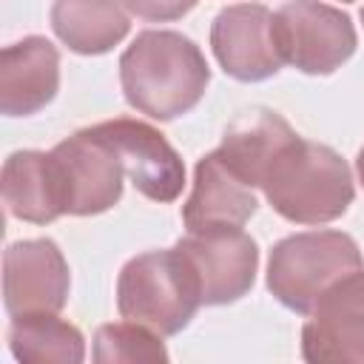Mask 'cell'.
Listing matches in <instances>:
<instances>
[{
    "instance_id": "11",
    "label": "cell",
    "mask_w": 364,
    "mask_h": 364,
    "mask_svg": "<svg viewBox=\"0 0 364 364\" xmlns=\"http://www.w3.org/2000/svg\"><path fill=\"white\" fill-rule=\"evenodd\" d=\"M210 48L225 74L242 82H259L282 68L273 37V14L262 3H236L216 14Z\"/></svg>"
},
{
    "instance_id": "16",
    "label": "cell",
    "mask_w": 364,
    "mask_h": 364,
    "mask_svg": "<svg viewBox=\"0 0 364 364\" xmlns=\"http://www.w3.org/2000/svg\"><path fill=\"white\" fill-rule=\"evenodd\" d=\"M51 26L77 54H105L131 28L122 0H54Z\"/></svg>"
},
{
    "instance_id": "3",
    "label": "cell",
    "mask_w": 364,
    "mask_h": 364,
    "mask_svg": "<svg viewBox=\"0 0 364 364\" xmlns=\"http://www.w3.org/2000/svg\"><path fill=\"white\" fill-rule=\"evenodd\" d=\"M202 307V287L188 256L173 245L134 256L117 279V310L122 318L173 336Z\"/></svg>"
},
{
    "instance_id": "17",
    "label": "cell",
    "mask_w": 364,
    "mask_h": 364,
    "mask_svg": "<svg viewBox=\"0 0 364 364\" xmlns=\"http://www.w3.org/2000/svg\"><path fill=\"white\" fill-rule=\"evenodd\" d=\"M11 355L23 364H80L85 358L82 333L57 313L14 316L9 327Z\"/></svg>"
},
{
    "instance_id": "4",
    "label": "cell",
    "mask_w": 364,
    "mask_h": 364,
    "mask_svg": "<svg viewBox=\"0 0 364 364\" xmlns=\"http://www.w3.org/2000/svg\"><path fill=\"white\" fill-rule=\"evenodd\" d=\"M364 267L358 245L341 230H307L282 239L270 250L267 287L270 293L296 313H310L347 273Z\"/></svg>"
},
{
    "instance_id": "22",
    "label": "cell",
    "mask_w": 364,
    "mask_h": 364,
    "mask_svg": "<svg viewBox=\"0 0 364 364\" xmlns=\"http://www.w3.org/2000/svg\"><path fill=\"white\" fill-rule=\"evenodd\" d=\"M344 3H350V0H344Z\"/></svg>"
},
{
    "instance_id": "8",
    "label": "cell",
    "mask_w": 364,
    "mask_h": 364,
    "mask_svg": "<svg viewBox=\"0 0 364 364\" xmlns=\"http://www.w3.org/2000/svg\"><path fill=\"white\" fill-rule=\"evenodd\" d=\"M48 154L57 168L65 213L94 216L119 202L125 171L119 159L88 128L71 134Z\"/></svg>"
},
{
    "instance_id": "2",
    "label": "cell",
    "mask_w": 364,
    "mask_h": 364,
    "mask_svg": "<svg viewBox=\"0 0 364 364\" xmlns=\"http://www.w3.org/2000/svg\"><path fill=\"white\" fill-rule=\"evenodd\" d=\"M262 191L270 208L287 222L324 225L350 208L353 176L333 148L296 136L273 159Z\"/></svg>"
},
{
    "instance_id": "7",
    "label": "cell",
    "mask_w": 364,
    "mask_h": 364,
    "mask_svg": "<svg viewBox=\"0 0 364 364\" xmlns=\"http://www.w3.org/2000/svg\"><path fill=\"white\" fill-rule=\"evenodd\" d=\"M301 355L313 364H364V267L316 301L301 330Z\"/></svg>"
},
{
    "instance_id": "13",
    "label": "cell",
    "mask_w": 364,
    "mask_h": 364,
    "mask_svg": "<svg viewBox=\"0 0 364 364\" xmlns=\"http://www.w3.org/2000/svg\"><path fill=\"white\" fill-rule=\"evenodd\" d=\"M256 193L247 182H242L219 151H210L196 162L193 188L182 208V222L188 230L202 228H242L256 213Z\"/></svg>"
},
{
    "instance_id": "21",
    "label": "cell",
    "mask_w": 364,
    "mask_h": 364,
    "mask_svg": "<svg viewBox=\"0 0 364 364\" xmlns=\"http://www.w3.org/2000/svg\"><path fill=\"white\" fill-rule=\"evenodd\" d=\"M361 20H364V11H361Z\"/></svg>"
},
{
    "instance_id": "14",
    "label": "cell",
    "mask_w": 364,
    "mask_h": 364,
    "mask_svg": "<svg viewBox=\"0 0 364 364\" xmlns=\"http://www.w3.org/2000/svg\"><path fill=\"white\" fill-rule=\"evenodd\" d=\"M296 136L299 134L276 111L253 108L225 131L222 145L216 151L242 182H247L250 188H262L273 159Z\"/></svg>"
},
{
    "instance_id": "5",
    "label": "cell",
    "mask_w": 364,
    "mask_h": 364,
    "mask_svg": "<svg viewBox=\"0 0 364 364\" xmlns=\"http://www.w3.org/2000/svg\"><path fill=\"white\" fill-rule=\"evenodd\" d=\"M282 63L304 74H333L355 51V28L341 9L318 0H290L273 14Z\"/></svg>"
},
{
    "instance_id": "18",
    "label": "cell",
    "mask_w": 364,
    "mask_h": 364,
    "mask_svg": "<svg viewBox=\"0 0 364 364\" xmlns=\"http://www.w3.org/2000/svg\"><path fill=\"white\" fill-rule=\"evenodd\" d=\"M94 361L100 364H159L168 361L159 333L136 321L102 324L94 336Z\"/></svg>"
},
{
    "instance_id": "20",
    "label": "cell",
    "mask_w": 364,
    "mask_h": 364,
    "mask_svg": "<svg viewBox=\"0 0 364 364\" xmlns=\"http://www.w3.org/2000/svg\"><path fill=\"white\" fill-rule=\"evenodd\" d=\"M355 171H358V182L364 185V148L358 151V159H355Z\"/></svg>"
},
{
    "instance_id": "15",
    "label": "cell",
    "mask_w": 364,
    "mask_h": 364,
    "mask_svg": "<svg viewBox=\"0 0 364 364\" xmlns=\"http://www.w3.org/2000/svg\"><path fill=\"white\" fill-rule=\"evenodd\" d=\"M3 202L6 210L23 222L46 225L65 213L60 179L51 154L17 151L3 165Z\"/></svg>"
},
{
    "instance_id": "10",
    "label": "cell",
    "mask_w": 364,
    "mask_h": 364,
    "mask_svg": "<svg viewBox=\"0 0 364 364\" xmlns=\"http://www.w3.org/2000/svg\"><path fill=\"white\" fill-rule=\"evenodd\" d=\"M68 264L51 239L9 245L3 256V296L11 316L60 313L68 301Z\"/></svg>"
},
{
    "instance_id": "12",
    "label": "cell",
    "mask_w": 364,
    "mask_h": 364,
    "mask_svg": "<svg viewBox=\"0 0 364 364\" xmlns=\"http://www.w3.org/2000/svg\"><path fill=\"white\" fill-rule=\"evenodd\" d=\"M60 85V54L46 37H26L0 54V108L28 117L46 108Z\"/></svg>"
},
{
    "instance_id": "19",
    "label": "cell",
    "mask_w": 364,
    "mask_h": 364,
    "mask_svg": "<svg viewBox=\"0 0 364 364\" xmlns=\"http://www.w3.org/2000/svg\"><path fill=\"white\" fill-rule=\"evenodd\" d=\"M125 9L142 20L151 23H168V20H179L182 14H188L196 0H122Z\"/></svg>"
},
{
    "instance_id": "6",
    "label": "cell",
    "mask_w": 364,
    "mask_h": 364,
    "mask_svg": "<svg viewBox=\"0 0 364 364\" xmlns=\"http://www.w3.org/2000/svg\"><path fill=\"white\" fill-rule=\"evenodd\" d=\"M122 165L134 188L154 202H173L185 185V165L173 145L148 122L119 117L88 128Z\"/></svg>"
},
{
    "instance_id": "1",
    "label": "cell",
    "mask_w": 364,
    "mask_h": 364,
    "mask_svg": "<svg viewBox=\"0 0 364 364\" xmlns=\"http://www.w3.org/2000/svg\"><path fill=\"white\" fill-rule=\"evenodd\" d=\"M119 82L131 108L168 122L205 97L210 68L193 40L176 31H142L119 57Z\"/></svg>"
},
{
    "instance_id": "9",
    "label": "cell",
    "mask_w": 364,
    "mask_h": 364,
    "mask_svg": "<svg viewBox=\"0 0 364 364\" xmlns=\"http://www.w3.org/2000/svg\"><path fill=\"white\" fill-rule=\"evenodd\" d=\"M176 247L188 256L199 276L202 304L239 301L256 279L259 247L242 228H202L188 230Z\"/></svg>"
}]
</instances>
